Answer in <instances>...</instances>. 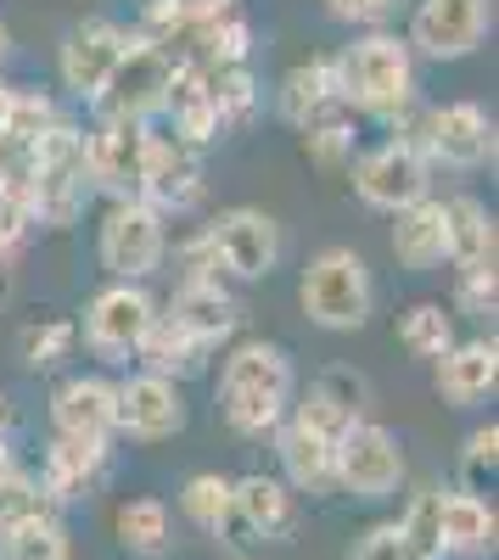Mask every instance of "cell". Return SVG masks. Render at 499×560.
Segmentation results:
<instances>
[{"label": "cell", "instance_id": "4316f807", "mask_svg": "<svg viewBox=\"0 0 499 560\" xmlns=\"http://www.w3.org/2000/svg\"><path fill=\"white\" fill-rule=\"evenodd\" d=\"M449 219V264L455 269H494V213L477 197H443Z\"/></svg>", "mask_w": 499, "mask_h": 560}, {"label": "cell", "instance_id": "7dc6e473", "mask_svg": "<svg viewBox=\"0 0 499 560\" xmlns=\"http://www.w3.org/2000/svg\"><path fill=\"white\" fill-rule=\"evenodd\" d=\"M7 51H12V34H7V23H0V62H7Z\"/></svg>", "mask_w": 499, "mask_h": 560}, {"label": "cell", "instance_id": "e0dca14e", "mask_svg": "<svg viewBox=\"0 0 499 560\" xmlns=\"http://www.w3.org/2000/svg\"><path fill=\"white\" fill-rule=\"evenodd\" d=\"M169 319L186 325L202 348H219L224 337H236L242 303L231 298V287H224L219 275H179V287L169 298Z\"/></svg>", "mask_w": 499, "mask_h": 560}, {"label": "cell", "instance_id": "30bf717a", "mask_svg": "<svg viewBox=\"0 0 499 560\" xmlns=\"http://www.w3.org/2000/svg\"><path fill=\"white\" fill-rule=\"evenodd\" d=\"M152 319H158V298L141 287V280H113V287H102L96 298H90L79 331H84V348L96 359L124 364V359H135V348H141Z\"/></svg>", "mask_w": 499, "mask_h": 560}, {"label": "cell", "instance_id": "836d02e7", "mask_svg": "<svg viewBox=\"0 0 499 560\" xmlns=\"http://www.w3.org/2000/svg\"><path fill=\"white\" fill-rule=\"evenodd\" d=\"M398 342H404V353H410V359H438L449 342H455V314H449L443 303H416V308H404Z\"/></svg>", "mask_w": 499, "mask_h": 560}, {"label": "cell", "instance_id": "c3c4849f", "mask_svg": "<svg viewBox=\"0 0 499 560\" xmlns=\"http://www.w3.org/2000/svg\"><path fill=\"white\" fill-rule=\"evenodd\" d=\"M231 560H247V555H231Z\"/></svg>", "mask_w": 499, "mask_h": 560}, {"label": "cell", "instance_id": "d6a6232c", "mask_svg": "<svg viewBox=\"0 0 499 560\" xmlns=\"http://www.w3.org/2000/svg\"><path fill=\"white\" fill-rule=\"evenodd\" d=\"M118 544L129 549V555H163L169 549V504L163 499H129V504H118Z\"/></svg>", "mask_w": 499, "mask_h": 560}, {"label": "cell", "instance_id": "8fae6325", "mask_svg": "<svg viewBox=\"0 0 499 560\" xmlns=\"http://www.w3.org/2000/svg\"><path fill=\"white\" fill-rule=\"evenodd\" d=\"M488 34H494V0H416L404 39L427 62H461L483 51Z\"/></svg>", "mask_w": 499, "mask_h": 560}, {"label": "cell", "instance_id": "6da1fadb", "mask_svg": "<svg viewBox=\"0 0 499 560\" xmlns=\"http://www.w3.org/2000/svg\"><path fill=\"white\" fill-rule=\"evenodd\" d=\"M332 79H337V102L359 118H404L416 107V51L410 39L393 34V28H365L353 34L343 51L332 57Z\"/></svg>", "mask_w": 499, "mask_h": 560}, {"label": "cell", "instance_id": "ba28073f", "mask_svg": "<svg viewBox=\"0 0 499 560\" xmlns=\"http://www.w3.org/2000/svg\"><path fill=\"white\" fill-rule=\"evenodd\" d=\"M102 269L113 280H147L163 269L169 258V224L158 208H147L141 197H118L102 213V236H96Z\"/></svg>", "mask_w": 499, "mask_h": 560}, {"label": "cell", "instance_id": "8992f818", "mask_svg": "<svg viewBox=\"0 0 499 560\" xmlns=\"http://www.w3.org/2000/svg\"><path fill=\"white\" fill-rule=\"evenodd\" d=\"M202 247L213 275H231V280H264L269 269L281 264L287 236H281V219L264 213V208H224L208 230H202Z\"/></svg>", "mask_w": 499, "mask_h": 560}, {"label": "cell", "instance_id": "7c38bea8", "mask_svg": "<svg viewBox=\"0 0 499 560\" xmlns=\"http://www.w3.org/2000/svg\"><path fill=\"white\" fill-rule=\"evenodd\" d=\"M135 45V28L113 23V18H84L62 34V51H57V79L73 102H96L102 84L113 79V68L124 62V51Z\"/></svg>", "mask_w": 499, "mask_h": 560}, {"label": "cell", "instance_id": "4fadbf2b", "mask_svg": "<svg viewBox=\"0 0 499 560\" xmlns=\"http://www.w3.org/2000/svg\"><path fill=\"white\" fill-rule=\"evenodd\" d=\"M147 129L135 118H96V129H84V168H90V191H102L107 202L118 197H141V174H147Z\"/></svg>", "mask_w": 499, "mask_h": 560}, {"label": "cell", "instance_id": "1f68e13d", "mask_svg": "<svg viewBox=\"0 0 499 560\" xmlns=\"http://www.w3.org/2000/svg\"><path fill=\"white\" fill-rule=\"evenodd\" d=\"M247 51H253V28H247V18L224 12L219 23H208V28L186 34V51H179V57L213 68V62H247Z\"/></svg>", "mask_w": 499, "mask_h": 560}, {"label": "cell", "instance_id": "cb8c5ba5", "mask_svg": "<svg viewBox=\"0 0 499 560\" xmlns=\"http://www.w3.org/2000/svg\"><path fill=\"white\" fill-rule=\"evenodd\" d=\"M393 258L410 275H432L449 264V219H443V197H421L410 208L393 213Z\"/></svg>", "mask_w": 499, "mask_h": 560}, {"label": "cell", "instance_id": "7bdbcfd3", "mask_svg": "<svg viewBox=\"0 0 499 560\" xmlns=\"http://www.w3.org/2000/svg\"><path fill=\"white\" fill-rule=\"evenodd\" d=\"M353 560H421V555H416L410 533H404L398 522H376V527H371L365 538H359Z\"/></svg>", "mask_w": 499, "mask_h": 560}, {"label": "cell", "instance_id": "f35d334b", "mask_svg": "<svg viewBox=\"0 0 499 560\" xmlns=\"http://www.w3.org/2000/svg\"><path fill=\"white\" fill-rule=\"evenodd\" d=\"M494 303H499V275H494V269H461V275H455V308H449V314L488 319Z\"/></svg>", "mask_w": 499, "mask_h": 560}, {"label": "cell", "instance_id": "603a6c76", "mask_svg": "<svg viewBox=\"0 0 499 560\" xmlns=\"http://www.w3.org/2000/svg\"><path fill=\"white\" fill-rule=\"evenodd\" d=\"M231 499H236V533L264 538V544L292 538V527H298V493L281 477H264V471L236 477L231 482Z\"/></svg>", "mask_w": 499, "mask_h": 560}, {"label": "cell", "instance_id": "ab89813d", "mask_svg": "<svg viewBox=\"0 0 499 560\" xmlns=\"http://www.w3.org/2000/svg\"><path fill=\"white\" fill-rule=\"evenodd\" d=\"M314 387H321L337 409H348L353 420L365 415V404H371V382L359 376V370H348V364H332V370H321V376H314Z\"/></svg>", "mask_w": 499, "mask_h": 560}, {"label": "cell", "instance_id": "ffe728a7", "mask_svg": "<svg viewBox=\"0 0 499 560\" xmlns=\"http://www.w3.org/2000/svg\"><path fill=\"white\" fill-rule=\"evenodd\" d=\"M494 533H499V516L494 504L472 488H443L438 493V544H443V560H483L494 555Z\"/></svg>", "mask_w": 499, "mask_h": 560}, {"label": "cell", "instance_id": "44dd1931", "mask_svg": "<svg viewBox=\"0 0 499 560\" xmlns=\"http://www.w3.org/2000/svg\"><path fill=\"white\" fill-rule=\"evenodd\" d=\"M107 465H113V448L107 443H73V438H57L45 448V471H39V488L57 510L62 504H79L90 499L102 482H107Z\"/></svg>", "mask_w": 499, "mask_h": 560}, {"label": "cell", "instance_id": "b9f144b4", "mask_svg": "<svg viewBox=\"0 0 499 560\" xmlns=\"http://www.w3.org/2000/svg\"><path fill=\"white\" fill-rule=\"evenodd\" d=\"M494 459H499V427L488 420V427H477L466 438V454H461V471H466V488L483 493V482L494 477Z\"/></svg>", "mask_w": 499, "mask_h": 560}, {"label": "cell", "instance_id": "277c9868", "mask_svg": "<svg viewBox=\"0 0 499 560\" xmlns=\"http://www.w3.org/2000/svg\"><path fill=\"white\" fill-rule=\"evenodd\" d=\"M298 303H303L309 325H321V331H359V325L371 319V308H376L371 264L359 258L353 247H321L303 264Z\"/></svg>", "mask_w": 499, "mask_h": 560}, {"label": "cell", "instance_id": "2e32d148", "mask_svg": "<svg viewBox=\"0 0 499 560\" xmlns=\"http://www.w3.org/2000/svg\"><path fill=\"white\" fill-rule=\"evenodd\" d=\"M186 427V398L179 382L152 376V370H135V376L113 382V432L135 438V443H163Z\"/></svg>", "mask_w": 499, "mask_h": 560}, {"label": "cell", "instance_id": "bcb514c9", "mask_svg": "<svg viewBox=\"0 0 499 560\" xmlns=\"http://www.w3.org/2000/svg\"><path fill=\"white\" fill-rule=\"evenodd\" d=\"M7 420H12V409H7V393H0V438H7Z\"/></svg>", "mask_w": 499, "mask_h": 560}, {"label": "cell", "instance_id": "e575fe53", "mask_svg": "<svg viewBox=\"0 0 499 560\" xmlns=\"http://www.w3.org/2000/svg\"><path fill=\"white\" fill-rule=\"evenodd\" d=\"M303 152L321 163V168H343L353 163V113L348 107H332L314 124H303Z\"/></svg>", "mask_w": 499, "mask_h": 560}, {"label": "cell", "instance_id": "4dcf8cb0", "mask_svg": "<svg viewBox=\"0 0 499 560\" xmlns=\"http://www.w3.org/2000/svg\"><path fill=\"white\" fill-rule=\"evenodd\" d=\"M0 560H73V538L57 510L0 527Z\"/></svg>", "mask_w": 499, "mask_h": 560}, {"label": "cell", "instance_id": "7a4b0ae2", "mask_svg": "<svg viewBox=\"0 0 499 560\" xmlns=\"http://www.w3.org/2000/svg\"><path fill=\"white\" fill-rule=\"evenodd\" d=\"M298 398V370L281 342H236L219 370V415L236 438H269Z\"/></svg>", "mask_w": 499, "mask_h": 560}, {"label": "cell", "instance_id": "83f0119b", "mask_svg": "<svg viewBox=\"0 0 499 560\" xmlns=\"http://www.w3.org/2000/svg\"><path fill=\"white\" fill-rule=\"evenodd\" d=\"M174 57H179V51H174ZM192 73H197L202 96H208V107L219 113L224 129L242 124V118H253V107H258V79H253L247 62H213V68L192 62Z\"/></svg>", "mask_w": 499, "mask_h": 560}, {"label": "cell", "instance_id": "52a82bcc", "mask_svg": "<svg viewBox=\"0 0 499 560\" xmlns=\"http://www.w3.org/2000/svg\"><path fill=\"white\" fill-rule=\"evenodd\" d=\"M169 84H174V45H158L147 34H135V45L124 51V62L113 68V79L102 84V96L90 107H96V118L152 124L169 102Z\"/></svg>", "mask_w": 499, "mask_h": 560}, {"label": "cell", "instance_id": "d4e9b609", "mask_svg": "<svg viewBox=\"0 0 499 560\" xmlns=\"http://www.w3.org/2000/svg\"><path fill=\"white\" fill-rule=\"evenodd\" d=\"M208 353H213V348H202V342L186 331V325H174L163 308H158V319L147 325L141 348H135L141 370H152V376H169V382H186V376H197V370L208 364Z\"/></svg>", "mask_w": 499, "mask_h": 560}, {"label": "cell", "instance_id": "f546056e", "mask_svg": "<svg viewBox=\"0 0 499 560\" xmlns=\"http://www.w3.org/2000/svg\"><path fill=\"white\" fill-rule=\"evenodd\" d=\"M224 12H236V0H152L135 34H147L158 45H174V39H186V34L219 23Z\"/></svg>", "mask_w": 499, "mask_h": 560}, {"label": "cell", "instance_id": "f6af8a7d", "mask_svg": "<svg viewBox=\"0 0 499 560\" xmlns=\"http://www.w3.org/2000/svg\"><path fill=\"white\" fill-rule=\"evenodd\" d=\"M7 113H12V84L0 79V129H7Z\"/></svg>", "mask_w": 499, "mask_h": 560}, {"label": "cell", "instance_id": "d6986e66", "mask_svg": "<svg viewBox=\"0 0 499 560\" xmlns=\"http://www.w3.org/2000/svg\"><path fill=\"white\" fill-rule=\"evenodd\" d=\"M51 427L73 443H113V382L107 376H68L51 393Z\"/></svg>", "mask_w": 499, "mask_h": 560}, {"label": "cell", "instance_id": "f1b7e54d", "mask_svg": "<svg viewBox=\"0 0 499 560\" xmlns=\"http://www.w3.org/2000/svg\"><path fill=\"white\" fill-rule=\"evenodd\" d=\"M179 510H186V522L208 538H231L236 533V499H231V477L219 471H197L186 477L179 488Z\"/></svg>", "mask_w": 499, "mask_h": 560}, {"label": "cell", "instance_id": "3957f363", "mask_svg": "<svg viewBox=\"0 0 499 560\" xmlns=\"http://www.w3.org/2000/svg\"><path fill=\"white\" fill-rule=\"evenodd\" d=\"M90 197V168H84V129L57 118L34 147H28V208L34 224L68 230L84 213Z\"/></svg>", "mask_w": 499, "mask_h": 560}, {"label": "cell", "instance_id": "484cf974", "mask_svg": "<svg viewBox=\"0 0 499 560\" xmlns=\"http://www.w3.org/2000/svg\"><path fill=\"white\" fill-rule=\"evenodd\" d=\"M332 107H343V102H337V79H332V57H326V62H298V68L281 73V84H276V113H281L292 129L314 124V118L332 113Z\"/></svg>", "mask_w": 499, "mask_h": 560}, {"label": "cell", "instance_id": "9c48e42d", "mask_svg": "<svg viewBox=\"0 0 499 560\" xmlns=\"http://www.w3.org/2000/svg\"><path fill=\"white\" fill-rule=\"evenodd\" d=\"M404 482V448L398 438L382 427V420H365L359 415L353 427L337 438V454H332V488L353 493V499H393Z\"/></svg>", "mask_w": 499, "mask_h": 560}, {"label": "cell", "instance_id": "d590c367", "mask_svg": "<svg viewBox=\"0 0 499 560\" xmlns=\"http://www.w3.org/2000/svg\"><path fill=\"white\" fill-rule=\"evenodd\" d=\"M79 342V325L73 319H45V325H23V337H18V359L28 370H51L73 353Z\"/></svg>", "mask_w": 499, "mask_h": 560}, {"label": "cell", "instance_id": "9a60e30c", "mask_svg": "<svg viewBox=\"0 0 499 560\" xmlns=\"http://www.w3.org/2000/svg\"><path fill=\"white\" fill-rule=\"evenodd\" d=\"M421 152L432 168H455V174H477L483 163H494V118L477 102H443L421 118L416 129Z\"/></svg>", "mask_w": 499, "mask_h": 560}, {"label": "cell", "instance_id": "74e56055", "mask_svg": "<svg viewBox=\"0 0 499 560\" xmlns=\"http://www.w3.org/2000/svg\"><path fill=\"white\" fill-rule=\"evenodd\" d=\"M57 118H62V113H57L51 96H39V90H18V84H12V113H7V129H0V135H7V140H23V147H34V140L51 129Z\"/></svg>", "mask_w": 499, "mask_h": 560}, {"label": "cell", "instance_id": "ee69618b", "mask_svg": "<svg viewBox=\"0 0 499 560\" xmlns=\"http://www.w3.org/2000/svg\"><path fill=\"white\" fill-rule=\"evenodd\" d=\"M393 12H398V0H326V18L348 28H387Z\"/></svg>", "mask_w": 499, "mask_h": 560}, {"label": "cell", "instance_id": "5b68a950", "mask_svg": "<svg viewBox=\"0 0 499 560\" xmlns=\"http://www.w3.org/2000/svg\"><path fill=\"white\" fill-rule=\"evenodd\" d=\"M353 197L376 208V213H398L421 197H432V163L421 152L416 129L410 135H387L382 147L353 158Z\"/></svg>", "mask_w": 499, "mask_h": 560}, {"label": "cell", "instance_id": "5bb4252c", "mask_svg": "<svg viewBox=\"0 0 499 560\" xmlns=\"http://www.w3.org/2000/svg\"><path fill=\"white\" fill-rule=\"evenodd\" d=\"M208 191L202 179V152L192 140H179L174 129H147V174H141V202L158 208L163 219L169 213H192Z\"/></svg>", "mask_w": 499, "mask_h": 560}, {"label": "cell", "instance_id": "60d3db41", "mask_svg": "<svg viewBox=\"0 0 499 560\" xmlns=\"http://www.w3.org/2000/svg\"><path fill=\"white\" fill-rule=\"evenodd\" d=\"M398 527L410 533V544H416V555H421V560H443V544H438V488H432V493H421L410 510H404Z\"/></svg>", "mask_w": 499, "mask_h": 560}, {"label": "cell", "instance_id": "7402d4cb", "mask_svg": "<svg viewBox=\"0 0 499 560\" xmlns=\"http://www.w3.org/2000/svg\"><path fill=\"white\" fill-rule=\"evenodd\" d=\"M276 454H281V482L292 493H326L332 488V454H337V438H326L321 427H309L287 409V420L276 432Z\"/></svg>", "mask_w": 499, "mask_h": 560}, {"label": "cell", "instance_id": "ac0fdd59", "mask_svg": "<svg viewBox=\"0 0 499 560\" xmlns=\"http://www.w3.org/2000/svg\"><path fill=\"white\" fill-rule=\"evenodd\" d=\"M432 382H438V398L455 404V409L488 404L494 387H499V348H494V337L449 342V348L432 359Z\"/></svg>", "mask_w": 499, "mask_h": 560}, {"label": "cell", "instance_id": "8d00e7d4", "mask_svg": "<svg viewBox=\"0 0 499 560\" xmlns=\"http://www.w3.org/2000/svg\"><path fill=\"white\" fill-rule=\"evenodd\" d=\"M45 510H57V504L45 499L39 477L18 471V465H7V471H0V527L28 522V516H45Z\"/></svg>", "mask_w": 499, "mask_h": 560}]
</instances>
